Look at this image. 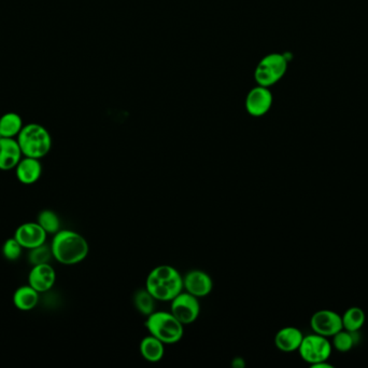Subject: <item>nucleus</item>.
<instances>
[{
	"instance_id": "obj_9",
	"label": "nucleus",
	"mask_w": 368,
	"mask_h": 368,
	"mask_svg": "<svg viewBox=\"0 0 368 368\" xmlns=\"http://www.w3.org/2000/svg\"><path fill=\"white\" fill-rule=\"evenodd\" d=\"M274 96L268 87L256 86L246 97V109L252 117H262L272 108Z\"/></svg>"
},
{
	"instance_id": "obj_15",
	"label": "nucleus",
	"mask_w": 368,
	"mask_h": 368,
	"mask_svg": "<svg viewBox=\"0 0 368 368\" xmlns=\"http://www.w3.org/2000/svg\"><path fill=\"white\" fill-rule=\"evenodd\" d=\"M303 339L304 334L301 330L294 326H287L277 333L275 336V345L282 352L291 353L299 351Z\"/></svg>"
},
{
	"instance_id": "obj_23",
	"label": "nucleus",
	"mask_w": 368,
	"mask_h": 368,
	"mask_svg": "<svg viewBox=\"0 0 368 368\" xmlns=\"http://www.w3.org/2000/svg\"><path fill=\"white\" fill-rule=\"evenodd\" d=\"M30 251L28 260H30L33 266H35V264H47L51 257H53L51 247H47V245H45V243L40 245V247L30 250Z\"/></svg>"
},
{
	"instance_id": "obj_12",
	"label": "nucleus",
	"mask_w": 368,
	"mask_h": 368,
	"mask_svg": "<svg viewBox=\"0 0 368 368\" xmlns=\"http://www.w3.org/2000/svg\"><path fill=\"white\" fill-rule=\"evenodd\" d=\"M57 272L54 268L47 264H35L28 274V284L39 293H45L54 286Z\"/></svg>"
},
{
	"instance_id": "obj_17",
	"label": "nucleus",
	"mask_w": 368,
	"mask_h": 368,
	"mask_svg": "<svg viewBox=\"0 0 368 368\" xmlns=\"http://www.w3.org/2000/svg\"><path fill=\"white\" fill-rule=\"evenodd\" d=\"M164 342L150 334L144 337L140 342V353L146 361L150 363H157L164 357Z\"/></svg>"
},
{
	"instance_id": "obj_6",
	"label": "nucleus",
	"mask_w": 368,
	"mask_h": 368,
	"mask_svg": "<svg viewBox=\"0 0 368 368\" xmlns=\"http://www.w3.org/2000/svg\"><path fill=\"white\" fill-rule=\"evenodd\" d=\"M332 342H330L328 337L314 333L308 336H304L299 352L306 363L314 366L321 362L328 361L332 355Z\"/></svg>"
},
{
	"instance_id": "obj_14",
	"label": "nucleus",
	"mask_w": 368,
	"mask_h": 368,
	"mask_svg": "<svg viewBox=\"0 0 368 368\" xmlns=\"http://www.w3.org/2000/svg\"><path fill=\"white\" fill-rule=\"evenodd\" d=\"M16 179L24 185H32L40 179L42 175V165L40 159L25 157L21 159L16 167Z\"/></svg>"
},
{
	"instance_id": "obj_24",
	"label": "nucleus",
	"mask_w": 368,
	"mask_h": 368,
	"mask_svg": "<svg viewBox=\"0 0 368 368\" xmlns=\"http://www.w3.org/2000/svg\"><path fill=\"white\" fill-rule=\"evenodd\" d=\"M22 250V245L13 237L11 239H8L4 244L3 255L5 256L6 260L13 262V260H18L21 257Z\"/></svg>"
},
{
	"instance_id": "obj_10",
	"label": "nucleus",
	"mask_w": 368,
	"mask_h": 368,
	"mask_svg": "<svg viewBox=\"0 0 368 368\" xmlns=\"http://www.w3.org/2000/svg\"><path fill=\"white\" fill-rule=\"evenodd\" d=\"M47 235V231L38 223L33 222L21 225L14 233L16 241L26 250H33L45 244Z\"/></svg>"
},
{
	"instance_id": "obj_18",
	"label": "nucleus",
	"mask_w": 368,
	"mask_h": 368,
	"mask_svg": "<svg viewBox=\"0 0 368 368\" xmlns=\"http://www.w3.org/2000/svg\"><path fill=\"white\" fill-rule=\"evenodd\" d=\"M23 120L16 113H7L0 117V134L1 138H18L23 129Z\"/></svg>"
},
{
	"instance_id": "obj_11",
	"label": "nucleus",
	"mask_w": 368,
	"mask_h": 368,
	"mask_svg": "<svg viewBox=\"0 0 368 368\" xmlns=\"http://www.w3.org/2000/svg\"><path fill=\"white\" fill-rule=\"evenodd\" d=\"M214 282L212 277L202 270H192L183 278V289L197 299L207 296L212 293Z\"/></svg>"
},
{
	"instance_id": "obj_22",
	"label": "nucleus",
	"mask_w": 368,
	"mask_h": 368,
	"mask_svg": "<svg viewBox=\"0 0 368 368\" xmlns=\"http://www.w3.org/2000/svg\"><path fill=\"white\" fill-rule=\"evenodd\" d=\"M134 303H135L136 309L144 314V316H150L154 312L155 299L149 293L148 289H138L134 295Z\"/></svg>"
},
{
	"instance_id": "obj_3",
	"label": "nucleus",
	"mask_w": 368,
	"mask_h": 368,
	"mask_svg": "<svg viewBox=\"0 0 368 368\" xmlns=\"http://www.w3.org/2000/svg\"><path fill=\"white\" fill-rule=\"evenodd\" d=\"M23 156L41 159L52 148V138L47 129L38 123H28L21 130L16 138Z\"/></svg>"
},
{
	"instance_id": "obj_8",
	"label": "nucleus",
	"mask_w": 368,
	"mask_h": 368,
	"mask_svg": "<svg viewBox=\"0 0 368 368\" xmlns=\"http://www.w3.org/2000/svg\"><path fill=\"white\" fill-rule=\"evenodd\" d=\"M310 326H311L314 333L328 337V338L334 336L335 334L344 328H343L341 316H339L337 312L328 309H322L316 312L311 316Z\"/></svg>"
},
{
	"instance_id": "obj_2",
	"label": "nucleus",
	"mask_w": 368,
	"mask_h": 368,
	"mask_svg": "<svg viewBox=\"0 0 368 368\" xmlns=\"http://www.w3.org/2000/svg\"><path fill=\"white\" fill-rule=\"evenodd\" d=\"M52 255L59 264H76L84 262L90 247L86 238L72 230H59L51 243Z\"/></svg>"
},
{
	"instance_id": "obj_4",
	"label": "nucleus",
	"mask_w": 368,
	"mask_h": 368,
	"mask_svg": "<svg viewBox=\"0 0 368 368\" xmlns=\"http://www.w3.org/2000/svg\"><path fill=\"white\" fill-rule=\"evenodd\" d=\"M146 328L165 345L177 343L184 334L183 324L171 312H153L146 318Z\"/></svg>"
},
{
	"instance_id": "obj_5",
	"label": "nucleus",
	"mask_w": 368,
	"mask_h": 368,
	"mask_svg": "<svg viewBox=\"0 0 368 368\" xmlns=\"http://www.w3.org/2000/svg\"><path fill=\"white\" fill-rule=\"evenodd\" d=\"M287 57L281 53H270L265 55L256 66L254 70V79L258 86L270 87L276 84L284 77L287 70Z\"/></svg>"
},
{
	"instance_id": "obj_13",
	"label": "nucleus",
	"mask_w": 368,
	"mask_h": 368,
	"mask_svg": "<svg viewBox=\"0 0 368 368\" xmlns=\"http://www.w3.org/2000/svg\"><path fill=\"white\" fill-rule=\"evenodd\" d=\"M22 156V150L16 138H0V169L1 171L16 169Z\"/></svg>"
},
{
	"instance_id": "obj_1",
	"label": "nucleus",
	"mask_w": 368,
	"mask_h": 368,
	"mask_svg": "<svg viewBox=\"0 0 368 368\" xmlns=\"http://www.w3.org/2000/svg\"><path fill=\"white\" fill-rule=\"evenodd\" d=\"M146 289L155 301H171L183 291V278L173 266L162 264L149 274Z\"/></svg>"
},
{
	"instance_id": "obj_16",
	"label": "nucleus",
	"mask_w": 368,
	"mask_h": 368,
	"mask_svg": "<svg viewBox=\"0 0 368 368\" xmlns=\"http://www.w3.org/2000/svg\"><path fill=\"white\" fill-rule=\"evenodd\" d=\"M39 291L30 284L18 287L13 294V303L21 311H30L38 305Z\"/></svg>"
},
{
	"instance_id": "obj_20",
	"label": "nucleus",
	"mask_w": 368,
	"mask_h": 368,
	"mask_svg": "<svg viewBox=\"0 0 368 368\" xmlns=\"http://www.w3.org/2000/svg\"><path fill=\"white\" fill-rule=\"evenodd\" d=\"M343 328L349 332H359L365 323V313L359 307H351L341 316Z\"/></svg>"
},
{
	"instance_id": "obj_21",
	"label": "nucleus",
	"mask_w": 368,
	"mask_h": 368,
	"mask_svg": "<svg viewBox=\"0 0 368 368\" xmlns=\"http://www.w3.org/2000/svg\"><path fill=\"white\" fill-rule=\"evenodd\" d=\"M37 223L47 231V235H55L61 230L59 215L51 210H43L39 213Z\"/></svg>"
},
{
	"instance_id": "obj_19",
	"label": "nucleus",
	"mask_w": 368,
	"mask_h": 368,
	"mask_svg": "<svg viewBox=\"0 0 368 368\" xmlns=\"http://www.w3.org/2000/svg\"><path fill=\"white\" fill-rule=\"evenodd\" d=\"M332 347L336 349L338 352H349L351 349L355 348L357 341H359V332H349V330H343L335 334L332 337Z\"/></svg>"
},
{
	"instance_id": "obj_7",
	"label": "nucleus",
	"mask_w": 368,
	"mask_h": 368,
	"mask_svg": "<svg viewBox=\"0 0 368 368\" xmlns=\"http://www.w3.org/2000/svg\"><path fill=\"white\" fill-rule=\"evenodd\" d=\"M171 312L183 325L193 323L200 316V301L192 294L182 291L171 301Z\"/></svg>"
},
{
	"instance_id": "obj_25",
	"label": "nucleus",
	"mask_w": 368,
	"mask_h": 368,
	"mask_svg": "<svg viewBox=\"0 0 368 368\" xmlns=\"http://www.w3.org/2000/svg\"><path fill=\"white\" fill-rule=\"evenodd\" d=\"M0 138H1V134H0Z\"/></svg>"
}]
</instances>
